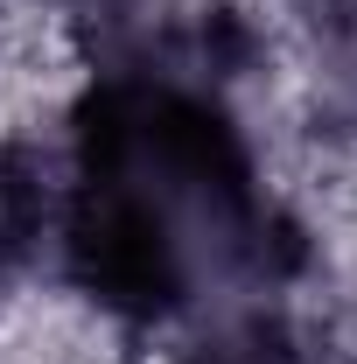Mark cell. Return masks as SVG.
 I'll list each match as a JSON object with an SVG mask.
<instances>
[{
    "mask_svg": "<svg viewBox=\"0 0 357 364\" xmlns=\"http://www.w3.org/2000/svg\"><path fill=\"white\" fill-rule=\"evenodd\" d=\"M49 245L85 301L134 329L211 316L294 259L238 112L154 56L105 63L78 98Z\"/></svg>",
    "mask_w": 357,
    "mask_h": 364,
    "instance_id": "cell-1",
    "label": "cell"
},
{
    "mask_svg": "<svg viewBox=\"0 0 357 364\" xmlns=\"http://www.w3.org/2000/svg\"><path fill=\"white\" fill-rule=\"evenodd\" d=\"M49 218H56V182L21 140H0V294L36 267L49 245Z\"/></svg>",
    "mask_w": 357,
    "mask_h": 364,
    "instance_id": "cell-2",
    "label": "cell"
}]
</instances>
